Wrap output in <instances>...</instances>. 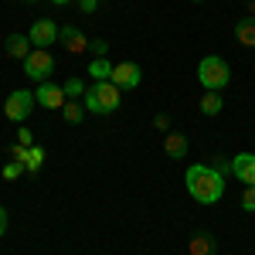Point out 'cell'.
Listing matches in <instances>:
<instances>
[{"mask_svg":"<svg viewBox=\"0 0 255 255\" xmlns=\"http://www.w3.org/2000/svg\"><path fill=\"white\" fill-rule=\"evenodd\" d=\"M184 184H187V194L194 197L197 204H215V201H221V194H225V174H221L218 167H208V163L187 167Z\"/></svg>","mask_w":255,"mask_h":255,"instance_id":"6da1fadb","label":"cell"},{"mask_svg":"<svg viewBox=\"0 0 255 255\" xmlns=\"http://www.w3.org/2000/svg\"><path fill=\"white\" fill-rule=\"evenodd\" d=\"M82 106H85L89 113H96V116H109V113L119 109V89L109 79L92 82V85L85 89V96H82Z\"/></svg>","mask_w":255,"mask_h":255,"instance_id":"7a4b0ae2","label":"cell"},{"mask_svg":"<svg viewBox=\"0 0 255 255\" xmlns=\"http://www.w3.org/2000/svg\"><path fill=\"white\" fill-rule=\"evenodd\" d=\"M197 79H201V85L208 92H221L232 82V68H228V61L221 58V55H208V58H201V65H197Z\"/></svg>","mask_w":255,"mask_h":255,"instance_id":"3957f363","label":"cell"},{"mask_svg":"<svg viewBox=\"0 0 255 255\" xmlns=\"http://www.w3.org/2000/svg\"><path fill=\"white\" fill-rule=\"evenodd\" d=\"M55 72V58L48 48H34L27 58H24V75L34 82H48V75Z\"/></svg>","mask_w":255,"mask_h":255,"instance_id":"277c9868","label":"cell"},{"mask_svg":"<svg viewBox=\"0 0 255 255\" xmlns=\"http://www.w3.org/2000/svg\"><path fill=\"white\" fill-rule=\"evenodd\" d=\"M34 92H27V89H17V92H10L7 102H3V116L10 119V123H24V119L31 116V109H34Z\"/></svg>","mask_w":255,"mask_h":255,"instance_id":"5b68a950","label":"cell"},{"mask_svg":"<svg viewBox=\"0 0 255 255\" xmlns=\"http://www.w3.org/2000/svg\"><path fill=\"white\" fill-rule=\"evenodd\" d=\"M109 82L116 85L119 92H129V89H136L139 82H143V72H139L136 61H119V65H113V75H109Z\"/></svg>","mask_w":255,"mask_h":255,"instance_id":"8992f818","label":"cell"},{"mask_svg":"<svg viewBox=\"0 0 255 255\" xmlns=\"http://www.w3.org/2000/svg\"><path fill=\"white\" fill-rule=\"evenodd\" d=\"M27 38H31L34 48H51V44L58 41V24L51 17H38L31 24V34H27Z\"/></svg>","mask_w":255,"mask_h":255,"instance_id":"52a82bcc","label":"cell"},{"mask_svg":"<svg viewBox=\"0 0 255 255\" xmlns=\"http://www.w3.org/2000/svg\"><path fill=\"white\" fill-rule=\"evenodd\" d=\"M34 99H38V106H44V109H61V106L68 102L65 89H61V85H55V82H38Z\"/></svg>","mask_w":255,"mask_h":255,"instance_id":"ba28073f","label":"cell"},{"mask_svg":"<svg viewBox=\"0 0 255 255\" xmlns=\"http://www.w3.org/2000/svg\"><path fill=\"white\" fill-rule=\"evenodd\" d=\"M232 177H238L245 187L255 184V153H238V157H232Z\"/></svg>","mask_w":255,"mask_h":255,"instance_id":"9c48e42d","label":"cell"},{"mask_svg":"<svg viewBox=\"0 0 255 255\" xmlns=\"http://www.w3.org/2000/svg\"><path fill=\"white\" fill-rule=\"evenodd\" d=\"M58 41L65 44V51H72V55H82L89 48V38L82 34L79 27H72V24L68 27H58Z\"/></svg>","mask_w":255,"mask_h":255,"instance_id":"30bf717a","label":"cell"},{"mask_svg":"<svg viewBox=\"0 0 255 255\" xmlns=\"http://www.w3.org/2000/svg\"><path fill=\"white\" fill-rule=\"evenodd\" d=\"M163 153L170 160H184L187 157V136L184 133H167V139H163Z\"/></svg>","mask_w":255,"mask_h":255,"instance_id":"8fae6325","label":"cell"},{"mask_svg":"<svg viewBox=\"0 0 255 255\" xmlns=\"http://www.w3.org/2000/svg\"><path fill=\"white\" fill-rule=\"evenodd\" d=\"M31 51H34V44H31V38H27V34H10V38H7V55H10V58H20V61H24Z\"/></svg>","mask_w":255,"mask_h":255,"instance_id":"7c38bea8","label":"cell"},{"mask_svg":"<svg viewBox=\"0 0 255 255\" xmlns=\"http://www.w3.org/2000/svg\"><path fill=\"white\" fill-rule=\"evenodd\" d=\"M187 252H191V255H215V238L208 235V232H194V235H191V245H187Z\"/></svg>","mask_w":255,"mask_h":255,"instance_id":"4fadbf2b","label":"cell"},{"mask_svg":"<svg viewBox=\"0 0 255 255\" xmlns=\"http://www.w3.org/2000/svg\"><path fill=\"white\" fill-rule=\"evenodd\" d=\"M235 41L242 44V48H255V17L238 20L235 24Z\"/></svg>","mask_w":255,"mask_h":255,"instance_id":"5bb4252c","label":"cell"},{"mask_svg":"<svg viewBox=\"0 0 255 255\" xmlns=\"http://www.w3.org/2000/svg\"><path fill=\"white\" fill-rule=\"evenodd\" d=\"M221 106H225L221 92H204V96H201V113H204V116H218Z\"/></svg>","mask_w":255,"mask_h":255,"instance_id":"9a60e30c","label":"cell"},{"mask_svg":"<svg viewBox=\"0 0 255 255\" xmlns=\"http://www.w3.org/2000/svg\"><path fill=\"white\" fill-rule=\"evenodd\" d=\"M61 113H65V123L79 126L82 119H85V106H82V102H75V99H68V102L61 106Z\"/></svg>","mask_w":255,"mask_h":255,"instance_id":"2e32d148","label":"cell"},{"mask_svg":"<svg viewBox=\"0 0 255 255\" xmlns=\"http://www.w3.org/2000/svg\"><path fill=\"white\" fill-rule=\"evenodd\" d=\"M41 167H44V146H38V143H34V146L27 150V160H24V170H27V174H38Z\"/></svg>","mask_w":255,"mask_h":255,"instance_id":"e0dca14e","label":"cell"},{"mask_svg":"<svg viewBox=\"0 0 255 255\" xmlns=\"http://www.w3.org/2000/svg\"><path fill=\"white\" fill-rule=\"evenodd\" d=\"M89 75H92V82H106L109 75H113V65L106 58H96V61H89Z\"/></svg>","mask_w":255,"mask_h":255,"instance_id":"ac0fdd59","label":"cell"},{"mask_svg":"<svg viewBox=\"0 0 255 255\" xmlns=\"http://www.w3.org/2000/svg\"><path fill=\"white\" fill-rule=\"evenodd\" d=\"M61 89H65V96H68V99H82V96H85V82H82V79H68Z\"/></svg>","mask_w":255,"mask_h":255,"instance_id":"d6986e66","label":"cell"},{"mask_svg":"<svg viewBox=\"0 0 255 255\" xmlns=\"http://www.w3.org/2000/svg\"><path fill=\"white\" fill-rule=\"evenodd\" d=\"M0 174H3V180H14V177L24 174V163H20V160H10V163H3V170H0Z\"/></svg>","mask_w":255,"mask_h":255,"instance_id":"ffe728a7","label":"cell"},{"mask_svg":"<svg viewBox=\"0 0 255 255\" xmlns=\"http://www.w3.org/2000/svg\"><path fill=\"white\" fill-rule=\"evenodd\" d=\"M242 211H255V184L242 191Z\"/></svg>","mask_w":255,"mask_h":255,"instance_id":"44dd1931","label":"cell"},{"mask_svg":"<svg viewBox=\"0 0 255 255\" xmlns=\"http://www.w3.org/2000/svg\"><path fill=\"white\" fill-rule=\"evenodd\" d=\"M89 48L96 51V58H106V55H109V44H106V38H96L92 44H89Z\"/></svg>","mask_w":255,"mask_h":255,"instance_id":"7402d4cb","label":"cell"},{"mask_svg":"<svg viewBox=\"0 0 255 255\" xmlns=\"http://www.w3.org/2000/svg\"><path fill=\"white\" fill-rule=\"evenodd\" d=\"M27 150H31V146H20V143H14V146H10V160H20V163H24V160H27Z\"/></svg>","mask_w":255,"mask_h":255,"instance_id":"603a6c76","label":"cell"},{"mask_svg":"<svg viewBox=\"0 0 255 255\" xmlns=\"http://www.w3.org/2000/svg\"><path fill=\"white\" fill-rule=\"evenodd\" d=\"M17 143H20V146H34V136H31V129H17Z\"/></svg>","mask_w":255,"mask_h":255,"instance_id":"cb8c5ba5","label":"cell"},{"mask_svg":"<svg viewBox=\"0 0 255 255\" xmlns=\"http://www.w3.org/2000/svg\"><path fill=\"white\" fill-rule=\"evenodd\" d=\"M96 7H99V0H79V10H82V14H96Z\"/></svg>","mask_w":255,"mask_h":255,"instance_id":"d4e9b609","label":"cell"},{"mask_svg":"<svg viewBox=\"0 0 255 255\" xmlns=\"http://www.w3.org/2000/svg\"><path fill=\"white\" fill-rule=\"evenodd\" d=\"M7 221H10V215H7V208L0 204V238H3V232H7Z\"/></svg>","mask_w":255,"mask_h":255,"instance_id":"484cf974","label":"cell"},{"mask_svg":"<svg viewBox=\"0 0 255 255\" xmlns=\"http://www.w3.org/2000/svg\"><path fill=\"white\" fill-rule=\"evenodd\" d=\"M157 126H160V129H167V126H170V116H167V113H160V116H157Z\"/></svg>","mask_w":255,"mask_h":255,"instance_id":"4316f807","label":"cell"},{"mask_svg":"<svg viewBox=\"0 0 255 255\" xmlns=\"http://www.w3.org/2000/svg\"><path fill=\"white\" fill-rule=\"evenodd\" d=\"M51 3H55V7H65V3H72V0H51Z\"/></svg>","mask_w":255,"mask_h":255,"instance_id":"83f0119b","label":"cell"},{"mask_svg":"<svg viewBox=\"0 0 255 255\" xmlns=\"http://www.w3.org/2000/svg\"><path fill=\"white\" fill-rule=\"evenodd\" d=\"M249 14H252V17H255V0H249Z\"/></svg>","mask_w":255,"mask_h":255,"instance_id":"f1b7e54d","label":"cell"},{"mask_svg":"<svg viewBox=\"0 0 255 255\" xmlns=\"http://www.w3.org/2000/svg\"><path fill=\"white\" fill-rule=\"evenodd\" d=\"M24 3H34V0H24Z\"/></svg>","mask_w":255,"mask_h":255,"instance_id":"f546056e","label":"cell"},{"mask_svg":"<svg viewBox=\"0 0 255 255\" xmlns=\"http://www.w3.org/2000/svg\"><path fill=\"white\" fill-rule=\"evenodd\" d=\"M194 3H204V0H194Z\"/></svg>","mask_w":255,"mask_h":255,"instance_id":"4dcf8cb0","label":"cell"}]
</instances>
